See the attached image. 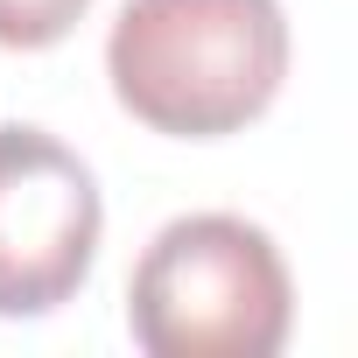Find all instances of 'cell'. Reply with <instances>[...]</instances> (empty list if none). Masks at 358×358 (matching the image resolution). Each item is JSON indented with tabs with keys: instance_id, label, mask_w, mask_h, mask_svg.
I'll return each mask as SVG.
<instances>
[{
	"instance_id": "cell-2",
	"label": "cell",
	"mask_w": 358,
	"mask_h": 358,
	"mask_svg": "<svg viewBox=\"0 0 358 358\" xmlns=\"http://www.w3.org/2000/svg\"><path fill=\"white\" fill-rule=\"evenodd\" d=\"M288 323V267L274 239L232 211L162 225L127 281V330L155 358H274Z\"/></svg>"
},
{
	"instance_id": "cell-3",
	"label": "cell",
	"mask_w": 358,
	"mask_h": 358,
	"mask_svg": "<svg viewBox=\"0 0 358 358\" xmlns=\"http://www.w3.org/2000/svg\"><path fill=\"white\" fill-rule=\"evenodd\" d=\"M99 183L43 127H0V316L64 309L99 260Z\"/></svg>"
},
{
	"instance_id": "cell-4",
	"label": "cell",
	"mask_w": 358,
	"mask_h": 358,
	"mask_svg": "<svg viewBox=\"0 0 358 358\" xmlns=\"http://www.w3.org/2000/svg\"><path fill=\"white\" fill-rule=\"evenodd\" d=\"M92 15V0H0V50H50Z\"/></svg>"
},
{
	"instance_id": "cell-1",
	"label": "cell",
	"mask_w": 358,
	"mask_h": 358,
	"mask_svg": "<svg viewBox=\"0 0 358 358\" xmlns=\"http://www.w3.org/2000/svg\"><path fill=\"white\" fill-rule=\"evenodd\" d=\"M106 78L155 134H239L288 78V15L281 0H127L106 36Z\"/></svg>"
}]
</instances>
